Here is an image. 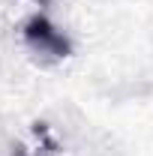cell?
I'll use <instances>...</instances> for the list:
<instances>
[{
  "label": "cell",
  "instance_id": "6da1fadb",
  "mask_svg": "<svg viewBox=\"0 0 153 156\" xmlns=\"http://www.w3.org/2000/svg\"><path fill=\"white\" fill-rule=\"evenodd\" d=\"M21 36H24V42H27V48H30L33 54H39L42 60H63V57L72 54V42L63 36L45 15L27 18Z\"/></svg>",
  "mask_w": 153,
  "mask_h": 156
}]
</instances>
